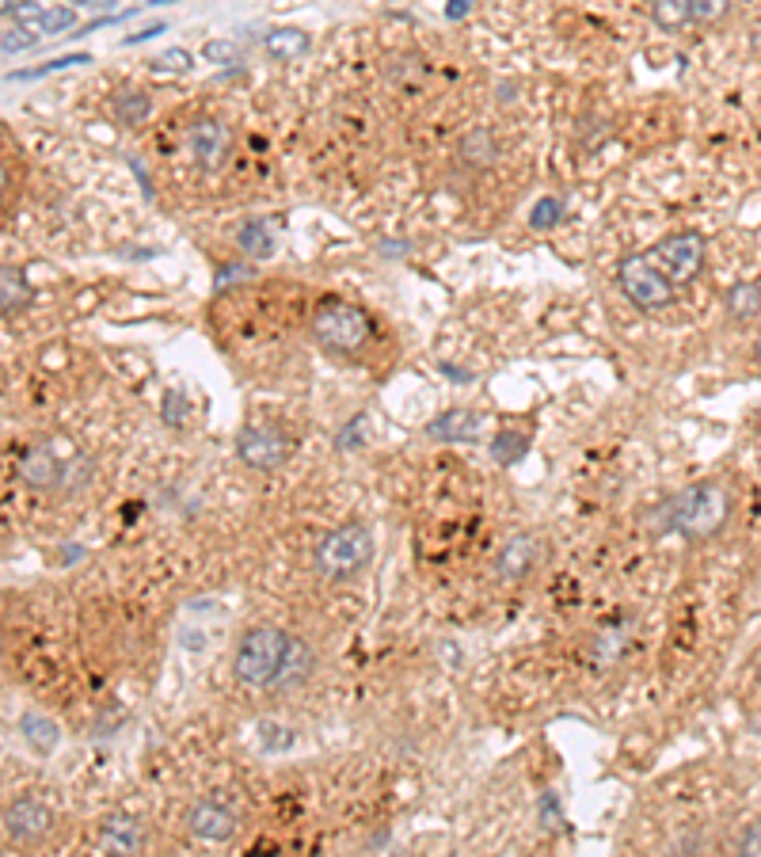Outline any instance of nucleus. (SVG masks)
<instances>
[{"label": "nucleus", "mask_w": 761, "mask_h": 857, "mask_svg": "<svg viewBox=\"0 0 761 857\" xmlns=\"http://www.w3.org/2000/svg\"><path fill=\"white\" fill-rule=\"evenodd\" d=\"M461 157L469 160V165H491V157H495V138H491L488 130H472L461 138Z\"/></svg>", "instance_id": "obj_22"}, {"label": "nucleus", "mask_w": 761, "mask_h": 857, "mask_svg": "<svg viewBox=\"0 0 761 857\" xmlns=\"http://www.w3.org/2000/svg\"><path fill=\"white\" fill-rule=\"evenodd\" d=\"M168 400H172V405L164 408V419L172 416V423H179V416H183V397H168Z\"/></svg>", "instance_id": "obj_32"}, {"label": "nucleus", "mask_w": 761, "mask_h": 857, "mask_svg": "<svg viewBox=\"0 0 761 857\" xmlns=\"http://www.w3.org/2000/svg\"><path fill=\"white\" fill-rule=\"evenodd\" d=\"M693 4V20L709 23V20H723L728 16V4H720V0H689Z\"/></svg>", "instance_id": "obj_28"}, {"label": "nucleus", "mask_w": 761, "mask_h": 857, "mask_svg": "<svg viewBox=\"0 0 761 857\" xmlns=\"http://www.w3.org/2000/svg\"><path fill=\"white\" fill-rule=\"evenodd\" d=\"M477 427H480L477 412H469V408H450V412H442L438 419H431V427H427V431H431L434 439H442V442H469V439H477Z\"/></svg>", "instance_id": "obj_15"}, {"label": "nucleus", "mask_w": 761, "mask_h": 857, "mask_svg": "<svg viewBox=\"0 0 761 857\" xmlns=\"http://www.w3.org/2000/svg\"><path fill=\"white\" fill-rule=\"evenodd\" d=\"M537 560H541V538H533V534H514V538L503 546V552H499L495 576L499 579H525L537 568Z\"/></svg>", "instance_id": "obj_12"}, {"label": "nucleus", "mask_w": 761, "mask_h": 857, "mask_svg": "<svg viewBox=\"0 0 761 857\" xmlns=\"http://www.w3.org/2000/svg\"><path fill=\"white\" fill-rule=\"evenodd\" d=\"M0 47H4V53H20L27 47H34V34L27 31V27H4V39H0Z\"/></svg>", "instance_id": "obj_26"}, {"label": "nucleus", "mask_w": 761, "mask_h": 857, "mask_svg": "<svg viewBox=\"0 0 761 857\" xmlns=\"http://www.w3.org/2000/svg\"><path fill=\"white\" fill-rule=\"evenodd\" d=\"M240 248H244L248 256H271L274 245H279V229H274V221H263V218H252L244 229L237 233Z\"/></svg>", "instance_id": "obj_16"}, {"label": "nucleus", "mask_w": 761, "mask_h": 857, "mask_svg": "<svg viewBox=\"0 0 761 857\" xmlns=\"http://www.w3.org/2000/svg\"><path fill=\"white\" fill-rule=\"evenodd\" d=\"M560 218H563V202L560 199H541V202H533V210H530V226L533 229H552Z\"/></svg>", "instance_id": "obj_25"}, {"label": "nucleus", "mask_w": 761, "mask_h": 857, "mask_svg": "<svg viewBox=\"0 0 761 857\" xmlns=\"http://www.w3.org/2000/svg\"><path fill=\"white\" fill-rule=\"evenodd\" d=\"M4 20H16V27H27L34 39L58 34L77 23L73 8H47V4H4Z\"/></svg>", "instance_id": "obj_10"}, {"label": "nucleus", "mask_w": 761, "mask_h": 857, "mask_svg": "<svg viewBox=\"0 0 761 857\" xmlns=\"http://www.w3.org/2000/svg\"><path fill=\"white\" fill-rule=\"evenodd\" d=\"M20 731H23V739H27V744H31L39 755H50L53 747H58V736H61L58 725L42 717V712H27V717L20 720Z\"/></svg>", "instance_id": "obj_17"}, {"label": "nucleus", "mask_w": 761, "mask_h": 857, "mask_svg": "<svg viewBox=\"0 0 761 857\" xmlns=\"http://www.w3.org/2000/svg\"><path fill=\"white\" fill-rule=\"evenodd\" d=\"M232 149V133L218 119H194L187 127V153L199 160L202 168H221Z\"/></svg>", "instance_id": "obj_8"}, {"label": "nucleus", "mask_w": 761, "mask_h": 857, "mask_svg": "<svg viewBox=\"0 0 761 857\" xmlns=\"http://www.w3.org/2000/svg\"><path fill=\"white\" fill-rule=\"evenodd\" d=\"M187 827L199 838H206V843H226V838L237 835V811L226 808L221 800H202V805L191 811Z\"/></svg>", "instance_id": "obj_14"}, {"label": "nucleus", "mask_w": 761, "mask_h": 857, "mask_svg": "<svg viewBox=\"0 0 761 857\" xmlns=\"http://www.w3.org/2000/svg\"><path fill=\"white\" fill-rule=\"evenodd\" d=\"M293 640L298 637L274 629V625H259V629L244 632L237 656H232V675H237L244 686H252V690H271V686H282Z\"/></svg>", "instance_id": "obj_2"}, {"label": "nucleus", "mask_w": 761, "mask_h": 857, "mask_svg": "<svg viewBox=\"0 0 761 857\" xmlns=\"http://www.w3.org/2000/svg\"><path fill=\"white\" fill-rule=\"evenodd\" d=\"M754 675L761 678V651H758V656H754Z\"/></svg>", "instance_id": "obj_35"}, {"label": "nucleus", "mask_w": 761, "mask_h": 857, "mask_svg": "<svg viewBox=\"0 0 761 857\" xmlns=\"http://www.w3.org/2000/svg\"><path fill=\"white\" fill-rule=\"evenodd\" d=\"M160 66L172 69V73H183V69H191V53H187V50H168L164 58H160Z\"/></svg>", "instance_id": "obj_31"}, {"label": "nucleus", "mask_w": 761, "mask_h": 857, "mask_svg": "<svg viewBox=\"0 0 761 857\" xmlns=\"http://www.w3.org/2000/svg\"><path fill=\"white\" fill-rule=\"evenodd\" d=\"M66 466H69V461H61L58 454H53V446H47V442L27 446V450L20 454V477H23V485L39 488V492L61 488V480H66Z\"/></svg>", "instance_id": "obj_9"}, {"label": "nucleus", "mask_w": 761, "mask_h": 857, "mask_svg": "<svg viewBox=\"0 0 761 857\" xmlns=\"http://www.w3.org/2000/svg\"><path fill=\"white\" fill-rule=\"evenodd\" d=\"M469 8L472 4H464V0H453V4L445 8V16H450V20H461V16H469Z\"/></svg>", "instance_id": "obj_33"}, {"label": "nucleus", "mask_w": 761, "mask_h": 857, "mask_svg": "<svg viewBox=\"0 0 761 857\" xmlns=\"http://www.w3.org/2000/svg\"><path fill=\"white\" fill-rule=\"evenodd\" d=\"M617 282H621L624 298L643 312L670 306V298H674V286L648 263V256H629V260L621 263V271H617Z\"/></svg>", "instance_id": "obj_6"}, {"label": "nucleus", "mask_w": 761, "mask_h": 857, "mask_svg": "<svg viewBox=\"0 0 761 857\" xmlns=\"http://www.w3.org/2000/svg\"><path fill=\"white\" fill-rule=\"evenodd\" d=\"M754 362H758V366H761V336H758V339H754Z\"/></svg>", "instance_id": "obj_34"}, {"label": "nucleus", "mask_w": 761, "mask_h": 857, "mask_svg": "<svg viewBox=\"0 0 761 857\" xmlns=\"http://www.w3.org/2000/svg\"><path fill=\"white\" fill-rule=\"evenodd\" d=\"M373 557V538L362 522L339 526L331 530L324 541L317 546V568L324 579H347L354 576L358 568H366Z\"/></svg>", "instance_id": "obj_4"}, {"label": "nucleus", "mask_w": 761, "mask_h": 857, "mask_svg": "<svg viewBox=\"0 0 761 857\" xmlns=\"http://www.w3.org/2000/svg\"><path fill=\"white\" fill-rule=\"evenodd\" d=\"M100 846L107 857H138L146 846V827L133 816H111L100 831Z\"/></svg>", "instance_id": "obj_13"}, {"label": "nucleus", "mask_w": 761, "mask_h": 857, "mask_svg": "<svg viewBox=\"0 0 761 857\" xmlns=\"http://www.w3.org/2000/svg\"><path fill=\"white\" fill-rule=\"evenodd\" d=\"M731 499L728 488L715 485V480H701V485H689L685 492L670 496L667 504L659 507L655 522L659 530H674L689 541L712 538L723 522H728Z\"/></svg>", "instance_id": "obj_1"}, {"label": "nucleus", "mask_w": 761, "mask_h": 857, "mask_svg": "<svg viewBox=\"0 0 761 857\" xmlns=\"http://www.w3.org/2000/svg\"><path fill=\"white\" fill-rule=\"evenodd\" d=\"M723 306L735 320H754L761 312V286L758 282H735L723 298Z\"/></svg>", "instance_id": "obj_18"}, {"label": "nucleus", "mask_w": 761, "mask_h": 857, "mask_svg": "<svg viewBox=\"0 0 761 857\" xmlns=\"http://www.w3.org/2000/svg\"><path fill=\"white\" fill-rule=\"evenodd\" d=\"M525 446H530V442H525L522 435L503 431L495 442H491V454H495V461H503V466H514V461L525 458Z\"/></svg>", "instance_id": "obj_24"}, {"label": "nucleus", "mask_w": 761, "mask_h": 857, "mask_svg": "<svg viewBox=\"0 0 761 857\" xmlns=\"http://www.w3.org/2000/svg\"><path fill=\"white\" fill-rule=\"evenodd\" d=\"M237 454H240V461L252 466V469H279L282 461L293 454V439L286 431H279V427H271V423H252V427L240 431Z\"/></svg>", "instance_id": "obj_7"}, {"label": "nucleus", "mask_w": 761, "mask_h": 857, "mask_svg": "<svg viewBox=\"0 0 761 857\" xmlns=\"http://www.w3.org/2000/svg\"><path fill=\"white\" fill-rule=\"evenodd\" d=\"M263 50L271 53V58H279V61L298 58V53L309 50V34L298 31V27H279V31H271L263 39Z\"/></svg>", "instance_id": "obj_19"}, {"label": "nucleus", "mask_w": 761, "mask_h": 857, "mask_svg": "<svg viewBox=\"0 0 761 857\" xmlns=\"http://www.w3.org/2000/svg\"><path fill=\"white\" fill-rule=\"evenodd\" d=\"M651 16H655L662 31H678V27L693 23V4L689 0H662V4L651 8Z\"/></svg>", "instance_id": "obj_21"}, {"label": "nucleus", "mask_w": 761, "mask_h": 857, "mask_svg": "<svg viewBox=\"0 0 761 857\" xmlns=\"http://www.w3.org/2000/svg\"><path fill=\"white\" fill-rule=\"evenodd\" d=\"M206 58H210V61H232V58H237V47H232V42H226V39H213V42H206Z\"/></svg>", "instance_id": "obj_30"}, {"label": "nucleus", "mask_w": 761, "mask_h": 857, "mask_svg": "<svg viewBox=\"0 0 761 857\" xmlns=\"http://www.w3.org/2000/svg\"><path fill=\"white\" fill-rule=\"evenodd\" d=\"M111 111L122 127H138V122H146V114H149V96L141 92V88H127V92L114 96Z\"/></svg>", "instance_id": "obj_20"}, {"label": "nucleus", "mask_w": 761, "mask_h": 857, "mask_svg": "<svg viewBox=\"0 0 761 857\" xmlns=\"http://www.w3.org/2000/svg\"><path fill=\"white\" fill-rule=\"evenodd\" d=\"M0 286H4V312L23 309L27 298H31V290H27L23 275L16 271V267H4V279H0Z\"/></svg>", "instance_id": "obj_23"}, {"label": "nucleus", "mask_w": 761, "mask_h": 857, "mask_svg": "<svg viewBox=\"0 0 761 857\" xmlns=\"http://www.w3.org/2000/svg\"><path fill=\"white\" fill-rule=\"evenodd\" d=\"M648 263L667 279L670 286L697 279V271L704 267V237L701 233H670L662 237L648 252Z\"/></svg>", "instance_id": "obj_5"}, {"label": "nucleus", "mask_w": 761, "mask_h": 857, "mask_svg": "<svg viewBox=\"0 0 761 857\" xmlns=\"http://www.w3.org/2000/svg\"><path fill=\"white\" fill-rule=\"evenodd\" d=\"M312 336H317L328 351L354 355L373 339V320L370 312L351 306V301L331 298V301H320L317 312H312Z\"/></svg>", "instance_id": "obj_3"}, {"label": "nucleus", "mask_w": 761, "mask_h": 857, "mask_svg": "<svg viewBox=\"0 0 761 857\" xmlns=\"http://www.w3.org/2000/svg\"><path fill=\"white\" fill-rule=\"evenodd\" d=\"M66 66H88V58H84V53H77V58L47 61V66H42V69H31V73H20V80H34V77H42V73H58V69H66Z\"/></svg>", "instance_id": "obj_29"}, {"label": "nucleus", "mask_w": 761, "mask_h": 857, "mask_svg": "<svg viewBox=\"0 0 761 857\" xmlns=\"http://www.w3.org/2000/svg\"><path fill=\"white\" fill-rule=\"evenodd\" d=\"M735 857H761V819H758V824H750L747 831H742Z\"/></svg>", "instance_id": "obj_27"}, {"label": "nucleus", "mask_w": 761, "mask_h": 857, "mask_svg": "<svg viewBox=\"0 0 761 857\" xmlns=\"http://www.w3.org/2000/svg\"><path fill=\"white\" fill-rule=\"evenodd\" d=\"M50 824H53L50 808L31 797L16 800V805L4 811V831H8V838H16V843H34V838H42L50 831Z\"/></svg>", "instance_id": "obj_11"}]
</instances>
